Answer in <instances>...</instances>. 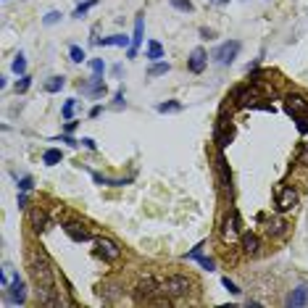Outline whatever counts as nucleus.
<instances>
[{"label": "nucleus", "mask_w": 308, "mask_h": 308, "mask_svg": "<svg viewBox=\"0 0 308 308\" xmlns=\"http://www.w3.org/2000/svg\"><path fill=\"white\" fill-rule=\"evenodd\" d=\"M121 105H124V87H119L116 100H113V108H121Z\"/></svg>", "instance_id": "obj_37"}, {"label": "nucleus", "mask_w": 308, "mask_h": 308, "mask_svg": "<svg viewBox=\"0 0 308 308\" xmlns=\"http://www.w3.org/2000/svg\"><path fill=\"white\" fill-rule=\"evenodd\" d=\"M184 258H187V261H198V264L203 266L205 272H213V269H216V261H213V258H205V256H203V242H198V245H195V248H192L190 253H184Z\"/></svg>", "instance_id": "obj_14"}, {"label": "nucleus", "mask_w": 308, "mask_h": 308, "mask_svg": "<svg viewBox=\"0 0 308 308\" xmlns=\"http://www.w3.org/2000/svg\"><path fill=\"white\" fill-rule=\"evenodd\" d=\"M145 58L153 61V64H156V61H161V58H164V45H161L158 40H150L148 48H145Z\"/></svg>", "instance_id": "obj_20"}, {"label": "nucleus", "mask_w": 308, "mask_h": 308, "mask_svg": "<svg viewBox=\"0 0 308 308\" xmlns=\"http://www.w3.org/2000/svg\"><path fill=\"white\" fill-rule=\"evenodd\" d=\"M169 68H171V66H169L166 61H156V64H153V66L148 68V76H161V74H169Z\"/></svg>", "instance_id": "obj_26"}, {"label": "nucleus", "mask_w": 308, "mask_h": 308, "mask_svg": "<svg viewBox=\"0 0 308 308\" xmlns=\"http://www.w3.org/2000/svg\"><path fill=\"white\" fill-rule=\"evenodd\" d=\"M284 306L287 308H300V306H308V284H298L295 290L287 292V298H284Z\"/></svg>", "instance_id": "obj_12"}, {"label": "nucleus", "mask_w": 308, "mask_h": 308, "mask_svg": "<svg viewBox=\"0 0 308 308\" xmlns=\"http://www.w3.org/2000/svg\"><path fill=\"white\" fill-rule=\"evenodd\" d=\"M95 253L100 258H105V261H119V256H121L119 245L111 242V240H105V237H98V240H95Z\"/></svg>", "instance_id": "obj_11"}, {"label": "nucleus", "mask_w": 308, "mask_h": 308, "mask_svg": "<svg viewBox=\"0 0 308 308\" xmlns=\"http://www.w3.org/2000/svg\"><path fill=\"white\" fill-rule=\"evenodd\" d=\"M27 266H29V274H32L34 284L40 287L42 292V300L48 306H64V298H53L50 292H56V274H53V266L48 256L42 250H29V258H27Z\"/></svg>", "instance_id": "obj_1"}, {"label": "nucleus", "mask_w": 308, "mask_h": 308, "mask_svg": "<svg viewBox=\"0 0 308 308\" xmlns=\"http://www.w3.org/2000/svg\"><path fill=\"white\" fill-rule=\"evenodd\" d=\"M68 58H71L74 64H82V61H84V50L79 48V45H71V48H68Z\"/></svg>", "instance_id": "obj_30"}, {"label": "nucleus", "mask_w": 308, "mask_h": 308, "mask_svg": "<svg viewBox=\"0 0 308 308\" xmlns=\"http://www.w3.org/2000/svg\"><path fill=\"white\" fill-rule=\"evenodd\" d=\"M258 84H245V87H237L235 92H232V100L237 105H256L253 100H258Z\"/></svg>", "instance_id": "obj_8"}, {"label": "nucleus", "mask_w": 308, "mask_h": 308, "mask_svg": "<svg viewBox=\"0 0 308 308\" xmlns=\"http://www.w3.org/2000/svg\"><path fill=\"white\" fill-rule=\"evenodd\" d=\"M95 45H116V48H129L132 40L127 34H111V37H103V40H95Z\"/></svg>", "instance_id": "obj_19"}, {"label": "nucleus", "mask_w": 308, "mask_h": 308, "mask_svg": "<svg viewBox=\"0 0 308 308\" xmlns=\"http://www.w3.org/2000/svg\"><path fill=\"white\" fill-rule=\"evenodd\" d=\"M237 53H240V42H237V40H229V42L219 45V48L213 50V61H216L219 66H229V64L237 58Z\"/></svg>", "instance_id": "obj_3"}, {"label": "nucleus", "mask_w": 308, "mask_h": 308, "mask_svg": "<svg viewBox=\"0 0 308 308\" xmlns=\"http://www.w3.org/2000/svg\"><path fill=\"white\" fill-rule=\"evenodd\" d=\"M142 32H145V21H142V16H137V21H135V34H132V45H129V53H127L129 58H135L137 50H140V45H142Z\"/></svg>", "instance_id": "obj_16"}, {"label": "nucleus", "mask_w": 308, "mask_h": 308, "mask_svg": "<svg viewBox=\"0 0 308 308\" xmlns=\"http://www.w3.org/2000/svg\"><path fill=\"white\" fill-rule=\"evenodd\" d=\"M100 111H103V108H100V105H95V108L90 111V116H92V119H95V116H100Z\"/></svg>", "instance_id": "obj_44"}, {"label": "nucleus", "mask_w": 308, "mask_h": 308, "mask_svg": "<svg viewBox=\"0 0 308 308\" xmlns=\"http://www.w3.org/2000/svg\"><path fill=\"white\" fill-rule=\"evenodd\" d=\"M216 179H219V187L221 192H229L232 195V174H229V164H227V158L224 156H216Z\"/></svg>", "instance_id": "obj_6"}, {"label": "nucleus", "mask_w": 308, "mask_h": 308, "mask_svg": "<svg viewBox=\"0 0 308 308\" xmlns=\"http://www.w3.org/2000/svg\"><path fill=\"white\" fill-rule=\"evenodd\" d=\"M11 68H13V71H16L19 76H24V74H27V58H24V56H21V53H19V56H16V58H13V64H11Z\"/></svg>", "instance_id": "obj_28"}, {"label": "nucleus", "mask_w": 308, "mask_h": 308, "mask_svg": "<svg viewBox=\"0 0 308 308\" xmlns=\"http://www.w3.org/2000/svg\"><path fill=\"white\" fill-rule=\"evenodd\" d=\"M284 111H287L292 119H306L308 116V100H303L300 95H290L284 100Z\"/></svg>", "instance_id": "obj_10"}, {"label": "nucleus", "mask_w": 308, "mask_h": 308, "mask_svg": "<svg viewBox=\"0 0 308 308\" xmlns=\"http://www.w3.org/2000/svg\"><path fill=\"white\" fill-rule=\"evenodd\" d=\"M29 224H32L34 232H42L45 224H48V216H45V211H42V208H32V211H29Z\"/></svg>", "instance_id": "obj_18"}, {"label": "nucleus", "mask_w": 308, "mask_h": 308, "mask_svg": "<svg viewBox=\"0 0 308 308\" xmlns=\"http://www.w3.org/2000/svg\"><path fill=\"white\" fill-rule=\"evenodd\" d=\"M169 3H171V8L182 11V13H192V11H195V5H192V0H169Z\"/></svg>", "instance_id": "obj_27"}, {"label": "nucleus", "mask_w": 308, "mask_h": 308, "mask_svg": "<svg viewBox=\"0 0 308 308\" xmlns=\"http://www.w3.org/2000/svg\"><path fill=\"white\" fill-rule=\"evenodd\" d=\"M29 84H32V76H21V82H16V92H19V95H21V92H27L29 90Z\"/></svg>", "instance_id": "obj_33"}, {"label": "nucleus", "mask_w": 308, "mask_h": 308, "mask_svg": "<svg viewBox=\"0 0 308 308\" xmlns=\"http://www.w3.org/2000/svg\"><path fill=\"white\" fill-rule=\"evenodd\" d=\"M298 205V192L292 187H282L279 192H276V211L279 213H287Z\"/></svg>", "instance_id": "obj_9"}, {"label": "nucleus", "mask_w": 308, "mask_h": 308, "mask_svg": "<svg viewBox=\"0 0 308 308\" xmlns=\"http://www.w3.org/2000/svg\"><path fill=\"white\" fill-rule=\"evenodd\" d=\"M61 142H68V145H71V148H76V145H79L82 140H74L71 135H64V137H61Z\"/></svg>", "instance_id": "obj_38"}, {"label": "nucleus", "mask_w": 308, "mask_h": 308, "mask_svg": "<svg viewBox=\"0 0 308 308\" xmlns=\"http://www.w3.org/2000/svg\"><path fill=\"white\" fill-rule=\"evenodd\" d=\"M266 232H269V235H284V232H287V221H282V219H276V221H269Z\"/></svg>", "instance_id": "obj_25"}, {"label": "nucleus", "mask_w": 308, "mask_h": 308, "mask_svg": "<svg viewBox=\"0 0 308 308\" xmlns=\"http://www.w3.org/2000/svg\"><path fill=\"white\" fill-rule=\"evenodd\" d=\"M32 187H34L32 176H21V179H19V190H21V192H29Z\"/></svg>", "instance_id": "obj_34"}, {"label": "nucleus", "mask_w": 308, "mask_h": 308, "mask_svg": "<svg viewBox=\"0 0 308 308\" xmlns=\"http://www.w3.org/2000/svg\"><path fill=\"white\" fill-rule=\"evenodd\" d=\"M164 290L169 292V295H174V298H184L190 292V279L182 276V274H174V276H169V279L164 282Z\"/></svg>", "instance_id": "obj_5"}, {"label": "nucleus", "mask_w": 308, "mask_h": 308, "mask_svg": "<svg viewBox=\"0 0 308 308\" xmlns=\"http://www.w3.org/2000/svg\"><path fill=\"white\" fill-rule=\"evenodd\" d=\"M64 232L71 237L74 242H87V240H92V235L79 224V221H68V224H64Z\"/></svg>", "instance_id": "obj_15"}, {"label": "nucleus", "mask_w": 308, "mask_h": 308, "mask_svg": "<svg viewBox=\"0 0 308 308\" xmlns=\"http://www.w3.org/2000/svg\"><path fill=\"white\" fill-rule=\"evenodd\" d=\"M176 111H182L179 100H166V103H158V113H176Z\"/></svg>", "instance_id": "obj_24"}, {"label": "nucleus", "mask_w": 308, "mask_h": 308, "mask_svg": "<svg viewBox=\"0 0 308 308\" xmlns=\"http://www.w3.org/2000/svg\"><path fill=\"white\" fill-rule=\"evenodd\" d=\"M298 132L300 135H308V121L306 119H298Z\"/></svg>", "instance_id": "obj_39"}, {"label": "nucleus", "mask_w": 308, "mask_h": 308, "mask_svg": "<svg viewBox=\"0 0 308 308\" xmlns=\"http://www.w3.org/2000/svg\"><path fill=\"white\" fill-rule=\"evenodd\" d=\"M211 3H213V5H227L229 0H211Z\"/></svg>", "instance_id": "obj_46"}, {"label": "nucleus", "mask_w": 308, "mask_h": 308, "mask_svg": "<svg viewBox=\"0 0 308 308\" xmlns=\"http://www.w3.org/2000/svg\"><path fill=\"white\" fill-rule=\"evenodd\" d=\"M221 284H224V287H227L229 292H232V295H240V292H242V290L237 287V284H235L232 279H229V276H224V279H221Z\"/></svg>", "instance_id": "obj_35"}, {"label": "nucleus", "mask_w": 308, "mask_h": 308, "mask_svg": "<svg viewBox=\"0 0 308 308\" xmlns=\"http://www.w3.org/2000/svg\"><path fill=\"white\" fill-rule=\"evenodd\" d=\"M27 300V284H24V279L16 274L11 279V284L5 287V303H11V306H21Z\"/></svg>", "instance_id": "obj_2"}, {"label": "nucleus", "mask_w": 308, "mask_h": 308, "mask_svg": "<svg viewBox=\"0 0 308 308\" xmlns=\"http://www.w3.org/2000/svg\"><path fill=\"white\" fill-rule=\"evenodd\" d=\"M300 164H308V148L303 150V156H300Z\"/></svg>", "instance_id": "obj_45"}, {"label": "nucleus", "mask_w": 308, "mask_h": 308, "mask_svg": "<svg viewBox=\"0 0 308 308\" xmlns=\"http://www.w3.org/2000/svg\"><path fill=\"white\" fill-rule=\"evenodd\" d=\"M64 129H66V132H74V129H76V121H71V119H68Z\"/></svg>", "instance_id": "obj_43"}, {"label": "nucleus", "mask_w": 308, "mask_h": 308, "mask_svg": "<svg viewBox=\"0 0 308 308\" xmlns=\"http://www.w3.org/2000/svg\"><path fill=\"white\" fill-rule=\"evenodd\" d=\"M64 76H50L48 82H45V92H61L64 90Z\"/></svg>", "instance_id": "obj_23"}, {"label": "nucleus", "mask_w": 308, "mask_h": 308, "mask_svg": "<svg viewBox=\"0 0 308 308\" xmlns=\"http://www.w3.org/2000/svg\"><path fill=\"white\" fill-rule=\"evenodd\" d=\"M58 19H61V13H58V11H50V13H48V16H45L42 21H45V24H48V27H50V24H56V21H58Z\"/></svg>", "instance_id": "obj_36"}, {"label": "nucleus", "mask_w": 308, "mask_h": 308, "mask_svg": "<svg viewBox=\"0 0 308 308\" xmlns=\"http://www.w3.org/2000/svg\"><path fill=\"white\" fill-rule=\"evenodd\" d=\"M200 37H203V40H213V32L211 29H200Z\"/></svg>", "instance_id": "obj_42"}, {"label": "nucleus", "mask_w": 308, "mask_h": 308, "mask_svg": "<svg viewBox=\"0 0 308 308\" xmlns=\"http://www.w3.org/2000/svg\"><path fill=\"white\" fill-rule=\"evenodd\" d=\"M205 64H208V56H205V50L203 48H195L190 53V58H187V68L192 74H203L205 71Z\"/></svg>", "instance_id": "obj_13"}, {"label": "nucleus", "mask_w": 308, "mask_h": 308, "mask_svg": "<svg viewBox=\"0 0 308 308\" xmlns=\"http://www.w3.org/2000/svg\"><path fill=\"white\" fill-rule=\"evenodd\" d=\"M92 179H95V184H108V187H124V184H129V179H108V176L92 171Z\"/></svg>", "instance_id": "obj_21"}, {"label": "nucleus", "mask_w": 308, "mask_h": 308, "mask_svg": "<svg viewBox=\"0 0 308 308\" xmlns=\"http://www.w3.org/2000/svg\"><path fill=\"white\" fill-rule=\"evenodd\" d=\"M221 237H224V242H237L242 237L240 232V216H237V211H229V216L224 219V224H221Z\"/></svg>", "instance_id": "obj_4"}, {"label": "nucleus", "mask_w": 308, "mask_h": 308, "mask_svg": "<svg viewBox=\"0 0 308 308\" xmlns=\"http://www.w3.org/2000/svg\"><path fill=\"white\" fill-rule=\"evenodd\" d=\"M61 150H56V148H50V150H45V156H42V164L45 166H56V164H61Z\"/></svg>", "instance_id": "obj_22"}, {"label": "nucleus", "mask_w": 308, "mask_h": 308, "mask_svg": "<svg viewBox=\"0 0 308 308\" xmlns=\"http://www.w3.org/2000/svg\"><path fill=\"white\" fill-rule=\"evenodd\" d=\"M240 248H242V253H248V256H256L258 248H261V242H258V237L253 235V232H242V237H240Z\"/></svg>", "instance_id": "obj_17"}, {"label": "nucleus", "mask_w": 308, "mask_h": 308, "mask_svg": "<svg viewBox=\"0 0 308 308\" xmlns=\"http://www.w3.org/2000/svg\"><path fill=\"white\" fill-rule=\"evenodd\" d=\"M27 203H29L27 192H21V195H19V208H27Z\"/></svg>", "instance_id": "obj_41"}, {"label": "nucleus", "mask_w": 308, "mask_h": 308, "mask_svg": "<svg viewBox=\"0 0 308 308\" xmlns=\"http://www.w3.org/2000/svg\"><path fill=\"white\" fill-rule=\"evenodd\" d=\"M82 145H84L87 150H95V148H98V145H95V140H90V137H84V140H82Z\"/></svg>", "instance_id": "obj_40"}, {"label": "nucleus", "mask_w": 308, "mask_h": 308, "mask_svg": "<svg viewBox=\"0 0 308 308\" xmlns=\"http://www.w3.org/2000/svg\"><path fill=\"white\" fill-rule=\"evenodd\" d=\"M74 103H76V100L71 98V100H66V103H64V108H61V113H64V119H66V121L74 116Z\"/></svg>", "instance_id": "obj_32"}, {"label": "nucleus", "mask_w": 308, "mask_h": 308, "mask_svg": "<svg viewBox=\"0 0 308 308\" xmlns=\"http://www.w3.org/2000/svg\"><path fill=\"white\" fill-rule=\"evenodd\" d=\"M232 137H235V127L229 124L227 119H221L219 124H216V129H213V142L219 145V150H224L229 142H232Z\"/></svg>", "instance_id": "obj_7"}, {"label": "nucleus", "mask_w": 308, "mask_h": 308, "mask_svg": "<svg viewBox=\"0 0 308 308\" xmlns=\"http://www.w3.org/2000/svg\"><path fill=\"white\" fill-rule=\"evenodd\" d=\"M90 68H92V76H103V71H105V64L100 58H92L90 61Z\"/></svg>", "instance_id": "obj_31"}, {"label": "nucleus", "mask_w": 308, "mask_h": 308, "mask_svg": "<svg viewBox=\"0 0 308 308\" xmlns=\"http://www.w3.org/2000/svg\"><path fill=\"white\" fill-rule=\"evenodd\" d=\"M95 3H98V0H87V3H79V5H76V8H74V19H82L84 13H87V11H90L92 5H95Z\"/></svg>", "instance_id": "obj_29"}]
</instances>
